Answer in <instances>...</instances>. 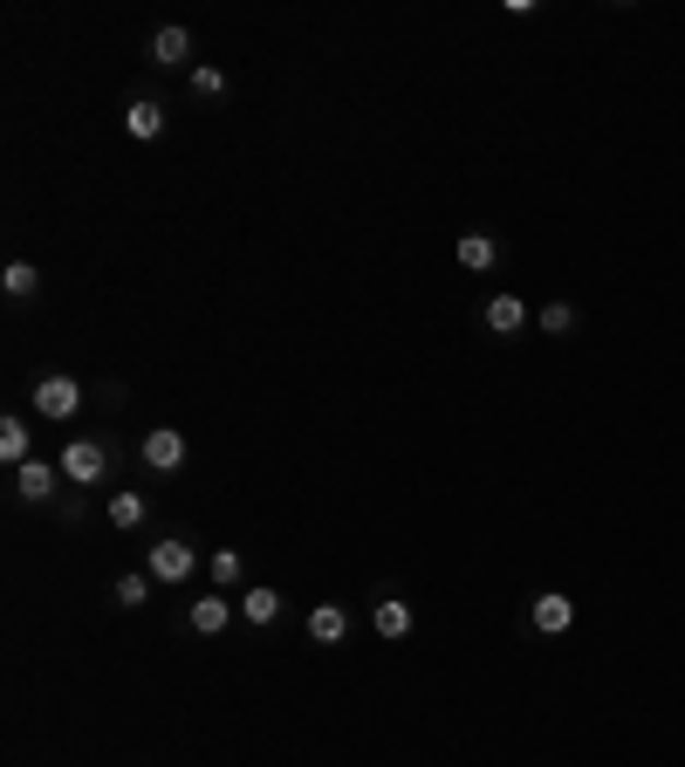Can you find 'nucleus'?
I'll return each instance as SVG.
<instances>
[{"mask_svg":"<svg viewBox=\"0 0 685 767\" xmlns=\"http://www.w3.org/2000/svg\"><path fill=\"white\" fill-rule=\"evenodd\" d=\"M110 597H117V610H144V597H151V576H144V569L117 576V590H110Z\"/></svg>","mask_w":685,"mask_h":767,"instance_id":"nucleus-17","label":"nucleus"},{"mask_svg":"<svg viewBox=\"0 0 685 767\" xmlns=\"http://www.w3.org/2000/svg\"><path fill=\"white\" fill-rule=\"evenodd\" d=\"M0 288H8L14 302H35V295H42V268H35V261H8V274H0Z\"/></svg>","mask_w":685,"mask_h":767,"instance_id":"nucleus-14","label":"nucleus"},{"mask_svg":"<svg viewBox=\"0 0 685 767\" xmlns=\"http://www.w3.org/2000/svg\"><path fill=\"white\" fill-rule=\"evenodd\" d=\"M110 528H144V494H110Z\"/></svg>","mask_w":685,"mask_h":767,"instance_id":"nucleus-18","label":"nucleus"},{"mask_svg":"<svg viewBox=\"0 0 685 767\" xmlns=\"http://www.w3.org/2000/svg\"><path fill=\"white\" fill-rule=\"evenodd\" d=\"M480 322H487L494 337H521V329H528V302L521 295H494L487 309H480Z\"/></svg>","mask_w":685,"mask_h":767,"instance_id":"nucleus-6","label":"nucleus"},{"mask_svg":"<svg viewBox=\"0 0 685 767\" xmlns=\"http://www.w3.org/2000/svg\"><path fill=\"white\" fill-rule=\"evenodd\" d=\"M62 473L75 480V487H96V480L110 473V446L104 439H69L62 446Z\"/></svg>","mask_w":685,"mask_h":767,"instance_id":"nucleus-3","label":"nucleus"},{"mask_svg":"<svg viewBox=\"0 0 685 767\" xmlns=\"http://www.w3.org/2000/svg\"><path fill=\"white\" fill-rule=\"evenodd\" d=\"M370 630L391 637V645H398V637H412V603H404V597H377L370 603Z\"/></svg>","mask_w":685,"mask_h":767,"instance_id":"nucleus-7","label":"nucleus"},{"mask_svg":"<svg viewBox=\"0 0 685 767\" xmlns=\"http://www.w3.org/2000/svg\"><path fill=\"white\" fill-rule=\"evenodd\" d=\"M569 329H576V309H569V302H548V309H542V337H569Z\"/></svg>","mask_w":685,"mask_h":767,"instance_id":"nucleus-20","label":"nucleus"},{"mask_svg":"<svg viewBox=\"0 0 685 767\" xmlns=\"http://www.w3.org/2000/svg\"><path fill=\"white\" fill-rule=\"evenodd\" d=\"M28 418H0V459H8V467H28Z\"/></svg>","mask_w":685,"mask_h":767,"instance_id":"nucleus-13","label":"nucleus"},{"mask_svg":"<svg viewBox=\"0 0 685 767\" xmlns=\"http://www.w3.org/2000/svg\"><path fill=\"white\" fill-rule=\"evenodd\" d=\"M192 96H199V104H213V96H226V75H220L213 62H199V69H192Z\"/></svg>","mask_w":685,"mask_h":767,"instance_id":"nucleus-19","label":"nucleus"},{"mask_svg":"<svg viewBox=\"0 0 685 767\" xmlns=\"http://www.w3.org/2000/svg\"><path fill=\"white\" fill-rule=\"evenodd\" d=\"M240 617H247V624H274V617H282V590H268V582H253V590L240 597Z\"/></svg>","mask_w":685,"mask_h":767,"instance_id":"nucleus-12","label":"nucleus"},{"mask_svg":"<svg viewBox=\"0 0 685 767\" xmlns=\"http://www.w3.org/2000/svg\"><path fill=\"white\" fill-rule=\"evenodd\" d=\"M192 569H199V548L186 542V534H165V542L151 548V562H144L151 582H192Z\"/></svg>","mask_w":685,"mask_h":767,"instance_id":"nucleus-2","label":"nucleus"},{"mask_svg":"<svg viewBox=\"0 0 685 767\" xmlns=\"http://www.w3.org/2000/svg\"><path fill=\"white\" fill-rule=\"evenodd\" d=\"M309 637H316V645H343V637H350V610L343 603H316L309 610Z\"/></svg>","mask_w":685,"mask_h":767,"instance_id":"nucleus-10","label":"nucleus"},{"mask_svg":"<svg viewBox=\"0 0 685 767\" xmlns=\"http://www.w3.org/2000/svg\"><path fill=\"white\" fill-rule=\"evenodd\" d=\"M192 56V35L179 28V21H172V28H158V35H151V62H165V69H179Z\"/></svg>","mask_w":685,"mask_h":767,"instance_id":"nucleus-11","label":"nucleus"},{"mask_svg":"<svg viewBox=\"0 0 685 767\" xmlns=\"http://www.w3.org/2000/svg\"><path fill=\"white\" fill-rule=\"evenodd\" d=\"M528 624H535L542 637H563V630L576 624V603H569L563 590H542L535 603H528Z\"/></svg>","mask_w":685,"mask_h":767,"instance_id":"nucleus-5","label":"nucleus"},{"mask_svg":"<svg viewBox=\"0 0 685 767\" xmlns=\"http://www.w3.org/2000/svg\"><path fill=\"white\" fill-rule=\"evenodd\" d=\"M234 610H240V603H226V597H199V603L186 610V624H192L199 637H220L226 624H234Z\"/></svg>","mask_w":685,"mask_h":767,"instance_id":"nucleus-9","label":"nucleus"},{"mask_svg":"<svg viewBox=\"0 0 685 767\" xmlns=\"http://www.w3.org/2000/svg\"><path fill=\"white\" fill-rule=\"evenodd\" d=\"M494 261H500V247H494L487 234H466V240H460V268H473V274H487Z\"/></svg>","mask_w":685,"mask_h":767,"instance_id":"nucleus-16","label":"nucleus"},{"mask_svg":"<svg viewBox=\"0 0 685 767\" xmlns=\"http://www.w3.org/2000/svg\"><path fill=\"white\" fill-rule=\"evenodd\" d=\"M35 412L56 418V425L75 418V412H83V384H75L69 370H42V377H35Z\"/></svg>","mask_w":685,"mask_h":767,"instance_id":"nucleus-1","label":"nucleus"},{"mask_svg":"<svg viewBox=\"0 0 685 767\" xmlns=\"http://www.w3.org/2000/svg\"><path fill=\"white\" fill-rule=\"evenodd\" d=\"M123 131H131V138H158V131H165V110H158V104H144V96H138V104L123 110Z\"/></svg>","mask_w":685,"mask_h":767,"instance_id":"nucleus-15","label":"nucleus"},{"mask_svg":"<svg viewBox=\"0 0 685 767\" xmlns=\"http://www.w3.org/2000/svg\"><path fill=\"white\" fill-rule=\"evenodd\" d=\"M213 582H240V548H213Z\"/></svg>","mask_w":685,"mask_h":767,"instance_id":"nucleus-21","label":"nucleus"},{"mask_svg":"<svg viewBox=\"0 0 685 767\" xmlns=\"http://www.w3.org/2000/svg\"><path fill=\"white\" fill-rule=\"evenodd\" d=\"M138 459H144L151 473H179L186 467V432L179 425H151L144 446H138Z\"/></svg>","mask_w":685,"mask_h":767,"instance_id":"nucleus-4","label":"nucleus"},{"mask_svg":"<svg viewBox=\"0 0 685 767\" xmlns=\"http://www.w3.org/2000/svg\"><path fill=\"white\" fill-rule=\"evenodd\" d=\"M56 480H62V467L28 459V467H14V494H21V500H48V494H56Z\"/></svg>","mask_w":685,"mask_h":767,"instance_id":"nucleus-8","label":"nucleus"}]
</instances>
